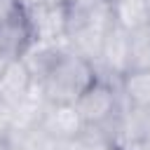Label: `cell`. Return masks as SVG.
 I'll return each mask as SVG.
<instances>
[{
  "label": "cell",
  "mask_w": 150,
  "mask_h": 150,
  "mask_svg": "<svg viewBox=\"0 0 150 150\" xmlns=\"http://www.w3.org/2000/svg\"><path fill=\"white\" fill-rule=\"evenodd\" d=\"M98 77L96 66L84 56L70 52L68 47L61 49L56 61L49 70L38 80L49 103H75L77 96Z\"/></svg>",
  "instance_id": "obj_1"
},
{
  "label": "cell",
  "mask_w": 150,
  "mask_h": 150,
  "mask_svg": "<svg viewBox=\"0 0 150 150\" xmlns=\"http://www.w3.org/2000/svg\"><path fill=\"white\" fill-rule=\"evenodd\" d=\"M110 26H112L110 2H101L91 9H68L66 47L96 66L103 38Z\"/></svg>",
  "instance_id": "obj_2"
},
{
  "label": "cell",
  "mask_w": 150,
  "mask_h": 150,
  "mask_svg": "<svg viewBox=\"0 0 150 150\" xmlns=\"http://www.w3.org/2000/svg\"><path fill=\"white\" fill-rule=\"evenodd\" d=\"M75 108L87 127H103L108 124L122 108L120 87L115 80L96 77L75 101Z\"/></svg>",
  "instance_id": "obj_3"
},
{
  "label": "cell",
  "mask_w": 150,
  "mask_h": 150,
  "mask_svg": "<svg viewBox=\"0 0 150 150\" xmlns=\"http://www.w3.org/2000/svg\"><path fill=\"white\" fill-rule=\"evenodd\" d=\"M127 70H129V33L112 23L103 38L101 54L96 61V73L98 77L117 82Z\"/></svg>",
  "instance_id": "obj_4"
},
{
  "label": "cell",
  "mask_w": 150,
  "mask_h": 150,
  "mask_svg": "<svg viewBox=\"0 0 150 150\" xmlns=\"http://www.w3.org/2000/svg\"><path fill=\"white\" fill-rule=\"evenodd\" d=\"M33 42H49V45H61L66 42V21H68V7L66 2H54L40 9H33L23 14Z\"/></svg>",
  "instance_id": "obj_5"
},
{
  "label": "cell",
  "mask_w": 150,
  "mask_h": 150,
  "mask_svg": "<svg viewBox=\"0 0 150 150\" xmlns=\"http://www.w3.org/2000/svg\"><path fill=\"white\" fill-rule=\"evenodd\" d=\"M40 127L59 143H70L84 131L87 124L82 122L75 103H49L40 120Z\"/></svg>",
  "instance_id": "obj_6"
},
{
  "label": "cell",
  "mask_w": 150,
  "mask_h": 150,
  "mask_svg": "<svg viewBox=\"0 0 150 150\" xmlns=\"http://www.w3.org/2000/svg\"><path fill=\"white\" fill-rule=\"evenodd\" d=\"M33 75L23 66L21 59H12L0 70V103L14 108L33 87Z\"/></svg>",
  "instance_id": "obj_7"
},
{
  "label": "cell",
  "mask_w": 150,
  "mask_h": 150,
  "mask_svg": "<svg viewBox=\"0 0 150 150\" xmlns=\"http://www.w3.org/2000/svg\"><path fill=\"white\" fill-rule=\"evenodd\" d=\"M30 42H33V35L23 14L0 21V59L2 61L21 59V54L28 49Z\"/></svg>",
  "instance_id": "obj_8"
},
{
  "label": "cell",
  "mask_w": 150,
  "mask_h": 150,
  "mask_svg": "<svg viewBox=\"0 0 150 150\" xmlns=\"http://www.w3.org/2000/svg\"><path fill=\"white\" fill-rule=\"evenodd\" d=\"M49 101L40 87V82L35 80L33 87L28 89V94L12 108V117H14V131H21V129H30L35 124H40L45 110H47Z\"/></svg>",
  "instance_id": "obj_9"
},
{
  "label": "cell",
  "mask_w": 150,
  "mask_h": 150,
  "mask_svg": "<svg viewBox=\"0 0 150 150\" xmlns=\"http://www.w3.org/2000/svg\"><path fill=\"white\" fill-rule=\"evenodd\" d=\"M120 96L127 105L138 110H150V68L148 70H127L120 80Z\"/></svg>",
  "instance_id": "obj_10"
},
{
  "label": "cell",
  "mask_w": 150,
  "mask_h": 150,
  "mask_svg": "<svg viewBox=\"0 0 150 150\" xmlns=\"http://www.w3.org/2000/svg\"><path fill=\"white\" fill-rule=\"evenodd\" d=\"M110 12H112V23L124 28L127 33L150 23L145 0H117V2H110Z\"/></svg>",
  "instance_id": "obj_11"
},
{
  "label": "cell",
  "mask_w": 150,
  "mask_h": 150,
  "mask_svg": "<svg viewBox=\"0 0 150 150\" xmlns=\"http://www.w3.org/2000/svg\"><path fill=\"white\" fill-rule=\"evenodd\" d=\"M150 68V23L129 33V70Z\"/></svg>",
  "instance_id": "obj_12"
},
{
  "label": "cell",
  "mask_w": 150,
  "mask_h": 150,
  "mask_svg": "<svg viewBox=\"0 0 150 150\" xmlns=\"http://www.w3.org/2000/svg\"><path fill=\"white\" fill-rule=\"evenodd\" d=\"M12 143H16L21 150H59V141L52 138L40 124L30 127V129H21V131H12L9 136Z\"/></svg>",
  "instance_id": "obj_13"
},
{
  "label": "cell",
  "mask_w": 150,
  "mask_h": 150,
  "mask_svg": "<svg viewBox=\"0 0 150 150\" xmlns=\"http://www.w3.org/2000/svg\"><path fill=\"white\" fill-rule=\"evenodd\" d=\"M19 14H21L19 0H0V21L12 19V16H19Z\"/></svg>",
  "instance_id": "obj_14"
},
{
  "label": "cell",
  "mask_w": 150,
  "mask_h": 150,
  "mask_svg": "<svg viewBox=\"0 0 150 150\" xmlns=\"http://www.w3.org/2000/svg\"><path fill=\"white\" fill-rule=\"evenodd\" d=\"M54 2H61V0H19V7H21V14H28L33 9H40V7H47Z\"/></svg>",
  "instance_id": "obj_15"
},
{
  "label": "cell",
  "mask_w": 150,
  "mask_h": 150,
  "mask_svg": "<svg viewBox=\"0 0 150 150\" xmlns=\"http://www.w3.org/2000/svg\"><path fill=\"white\" fill-rule=\"evenodd\" d=\"M68 9H91L101 2H108V0H63Z\"/></svg>",
  "instance_id": "obj_16"
},
{
  "label": "cell",
  "mask_w": 150,
  "mask_h": 150,
  "mask_svg": "<svg viewBox=\"0 0 150 150\" xmlns=\"http://www.w3.org/2000/svg\"><path fill=\"white\" fill-rule=\"evenodd\" d=\"M0 150H21L16 143H12V141H5V143H0Z\"/></svg>",
  "instance_id": "obj_17"
},
{
  "label": "cell",
  "mask_w": 150,
  "mask_h": 150,
  "mask_svg": "<svg viewBox=\"0 0 150 150\" xmlns=\"http://www.w3.org/2000/svg\"><path fill=\"white\" fill-rule=\"evenodd\" d=\"M59 150H80V148H77V143H75V141H70V143H61V145H59Z\"/></svg>",
  "instance_id": "obj_18"
},
{
  "label": "cell",
  "mask_w": 150,
  "mask_h": 150,
  "mask_svg": "<svg viewBox=\"0 0 150 150\" xmlns=\"http://www.w3.org/2000/svg\"><path fill=\"white\" fill-rule=\"evenodd\" d=\"M145 2H148V14H150V0H145Z\"/></svg>",
  "instance_id": "obj_19"
},
{
  "label": "cell",
  "mask_w": 150,
  "mask_h": 150,
  "mask_svg": "<svg viewBox=\"0 0 150 150\" xmlns=\"http://www.w3.org/2000/svg\"><path fill=\"white\" fill-rule=\"evenodd\" d=\"M108 2H117V0H108Z\"/></svg>",
  "instance_id": "obj_20"
}]
</instances>
